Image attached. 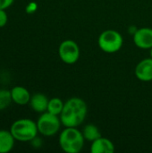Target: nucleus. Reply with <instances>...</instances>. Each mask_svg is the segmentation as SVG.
I'll return each mask as SVG.
<instances>
[{
	"mask_svg": "<svg viewBox=\"0 0 152 153\" xmlns=\"http://www.w3.org/2000/svg\"><path fill=\"white\" fill-rule=\"evenodd\" d=\"M88 107L86 102L80 98L68 100L60 114L62 125L65 127H77L83 123L87 115Z\"/></svg>",
	"mask_w": 152,
	"mask_h": 153,
	"instance_id": "nucleus-1",
	"label": "nucleus"
},
{
	"mask_svg": "<svg viewBox=\"0 0 152 153\" xmlns=\"http://www.w3.org/2000/svg\"><path fill=\"white\" fill-rule=\"evenodd\" d=\"M10 132L15 141L27 143L32 141L39 133L37 122L30 118H20L15 120L10 127Z\"/></svg>",
	"mask_w": 152,
	"mask_h": 153,
	"instance_id": "nucleus-2",
	"label": "nucleus"
},
{
	"mask_svg": "<svg viewBox=\"0 0 152 153\" xmlns=\"http://www.w3.org/2000/svg\"><path fill=\"white\" fill-rule=\"evenodd\" d=\"M84 137L76 127H66L59 136V145L67 153H78L84 144Z\"/></svg>",
	"mask_w": 152,
	"mask_h": 153,
	"instance_id": "nucleus-3",
	"label": "nucleus"
},
{
	"mask_svg": "<svg viewBox=\"0 0 152 153\" xmlns=\"http://www.w3.org/2000/svg\"><path fill=\"white\" fill-rule=\"evenodd\" d=\"M98 43L100 49L104 52L116 53L123 46V37L115 30H107L99 35Z\"/></svg>",
	"mask_w": 152,
	"mask_h": 153,
	"instance_id": "nucleus-4",
	"label": "nucleus"
},
{
	"mask_svg": "<svg viewBox=\"0 0 152 153\" xmlns=\"http://www.w3.org/2000/svg\"><path fill=\"white\" fill-rule=\"evenodd\" d=\"M61 120L56 115L47 111L42 113L37 121L39 133L44 136H53L57 134L61 126Z\"/></svg>",
	"mask_w": 152,
	"mask_h": 153,
	"instance_id": "nucleus-5",
	"label": "nucleus"
},
{
	"mask_svg": "<svg viewBox=\"0 0 152 153\" xmlns=\"http://www.w3.org/2000/svg\"><path fill=\"white\" fill-rule=\"evenodd\" d=\"M58 55L64 63L67 65H73L76 63L80 57L79 46L73 40L66 39L60 44L58 48Z\"/></svg>",
	"mask_w": 152,
	"mask_h": 153,
	"instance_id": "nucleus-6",
	"label": "nucleus"
},
{
	"mask_svg": "<svg viewBox=\"0 0 152 153\" xmlns=\"http://www.w3.org/2000/svg\"><path fill=\"white\" fill-rule=\"evenodd\" d=\"M133 42L135 46L142 49L152 48V29L142 28L137 30L133 35Z\"/></svg>",
	"mask_w": 152,
	"mask_h": 153,
	"instance_id": "nucleus-7",
	"label": "nucleus"
},
{
	"mask_svg": "<svg viewBox=\"0 0 152 153\" xmlns=\"http://www.w3.org/2000/svg\"><path fill=\"white\" fill-rule=\"evenodd\" d=\"M135 76L142 82L152 81V58L142 60L135 67Z\"/></svg>",
	"mask_w": 152,
	"mask_h": 153,
	"instance_id": "nucleus-8",
	"label": "nucleus"
},
{
	"mask_svg": "<svg viewBox=\"0 0 152 153\" xmlns=\"http://www.w3.org/2000/svg\"><path fill=\"white\" fill-rule=\"evenodd\" d=\"M10 91L13 103L19 106H25L29 104L31 95L25 87L17 85L13 87Z\"/></svg>",
	"mask_w": 152,
	"mask_h": 153,
	"instance_id": "nucleus-9",
	"label": "nucleus"
},
{
	"mask_svg": "<svg viewBox=\"0 0 152 153\" xmlns=\"http://www.w3.org/2000/svg\"><path fill=\"white\" fill-rule=\"evenodd\" d=\"M48 100L47 96L43 93H35L30 97V100L29 102L31 109L37 113H44L47 110Z\"/></svg>",
	"mask_w": 152,
	"mask_h": 153,
	"instance_id": "nucleus-10",
	"label": "nucleus"
},
{
	"mask_svg": "<svg viewBox=\"0 0 152 153\" xmlns=\"http://www.w3.org/2000/svg\"><path fill=\"white\" fill-rule=\"evenodd\" d=\"M115 152V146L113 143L104 137H99V139L92 142L90 146L91 153H113Z\"/></svg>",
	"mask_w": 152,
	"mask_h": 153,
	"instance_id": "nucleus-11",
	"label": "nucleus"
},
{
	"mask_svg": "<svg viewBox=\"0 0 152 153\" xmlns=\"http://www.w3.org/2000/svg\"><path fill=\"white\" fill-rule=\"evenodd\" d=\"M15 139L10 130H0V153L10 152L14 146Z\"/></svg>",
	"mask_w": 152,
	"mask_h": 153,
	"instance_id": "nucleus-12",
	"label": "nucleus"
},
{
	"mask_svg": "<svg viewBox=\"0 0 152 153\" xmlns=\"http://www.w3.org/2000/svg\"><path fill=\"white\" fill-rule=\"evenodd\" d=\"M82 134H83V137L85 140L91 142V143L94 142L95 140L99 139V137H101V134H100L99 128L92 124L87 125L83 128Z\"/></svg>",
	"mask_w": 152,
	"mask_h": 153,
	"instance_id": "nucleus-13",
	"label": "nucleus"
},
{
	"mask_svg": "<svg viewBox=\"0 0 152 153\" xmlns=\"http://www.w3.org/2000/svg\"><path fill=\"white\" fill-rule=\"evenodd\" d=\"M64 105L65 103L62 101V100H60L59 98H53L51 100H49L48 101V105H47V112L53 114V115H60L63 108H64Z\"/></svg>",
	"mask_w": 152,
	"mask_h": 153,
	"instance_id": "nucleus-14",
	"label": "nucleus"
},
{
	"mask_svg": "<svg viewBox=\"0 0 152 153\" xmlns=\"http://www.w3.org/2000/svg\"><path fill=\"white\" fill-rule=\"evenodd\" d=\"M13 102L11 91L0 89V111L6 109Z\"/></svg>",
	"mask_w": 152,
	"mask_h": 153,
	"instance_id": "nucleus-15",
	"label": "nucleus"
},
{
	"mask_svg": "<svg viewBox=\"0 0 152 153\" xmlns=\"http://www.w3.org/2000/svg\"><path fill=\"white\" fill-rule=\"evenodd\" d=\"M8 21V15L4 9H0V28H3L6 25Z\"/></svg>",
	"mask_w": 152,
	"mask_h": 153,
	"instance_id": "nucleus-16",
	"label": "nucleus"
},
{
	"mask_svg": "<svg viewBox=\"0 0 152 153\" xmlns=\"http://www.w3.org/2000/svg\"><path fill=\"white\" fill-rule=\"evenodd\" d=\"M38 8V5L36 4L35 2H30V4H27L26 8H25V11L27 13H33Z\"/></svg>",
	"mask_w": 152,
	"mask_h": 153,
	"instance_id": "nucleus-17",
	"label": "nucleus"
},
{
	"mask_svg": "<svg viewBox=\"0 0 152 153\" xmlns=\"http://www.w3.org/2000/svg\"><path fill=\"white\" fill-rule=\"evenodd\" d=\"M14 0H0V9H7L9 8L13 4Z\"/></svg>",
	"mask_w": 152,
	"mask_h": 153,
	"instance_id": "nucleus-18",
	"label": "nucleus"
},
{
	"mask_svg": "<svg viewBox=\"0 0 152 153\" xmlns=\"http://www.w3.org/2000/svg\"><path fill=\"white\" fill-rule=\"evenodd\" d=\"M151 57L152 58V48H151Z\"/></svg>",
	"mask_w": 152,
	"mask_h": 153,
	"instance_id": "nucleus-19",
	"label": "nucleus"
}]
</instances>
